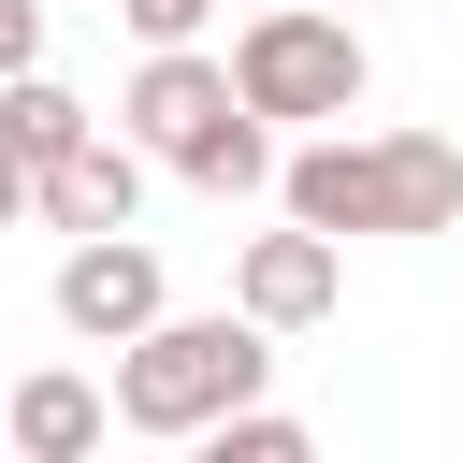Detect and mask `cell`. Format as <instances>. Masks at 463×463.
<instances>
[{"mask_svg": "<svg viewBox=\"0 0 463 463\" xmlns=\"http://www.w3.org/2000/svg\"><path fill=\"white\" fill-rule=\"evenodd\" d=\"M217 449H232V463H304V420H275V405L246 391V405L217 420Z\"/></svg>", "mask_w": 463, "mask_h": 463, "instance_id": "cell-10", "label": "cell"}, {"mask_svg": "<svg viewBox=\"0 0 463 463\" xmlns=\"http://www.w3.org/2000/svg\"><path fill=\"white\" fill-rule=\"evenodd\" d=\"M232 87H246V116L318 130V116H347V101H362V29H347V14H318V0H260V14H246V43H232Z\"/></svg>", "mask_w": 463, "mask_h": 463, "instance_id": "cell-4", "label": "cell"}, {"mask_svg": "<svg viewBox=\"0 0 463 463\" xmlns=\"http://www.w3.org/2000/svg\"><path fill=\"white\" fill-rule=\"evenodd\" d=\"M116 14H130V29H145V43H188V29H203V14H217V0H116Z\"/></svg>", "mask_w": 463, "mask_h": 463, "instance_id": "cell-12", "label": "cell"}, {"mask_svg": "<svg viewBox=\"0 0 463 463\" xmlns=\"http://www.w3.org/2000/svg\"><path fill=\"white\" fill-rule=\"evenodd\" d=\"M333 289H347V260H333V232H304V217H289V232H260V246H246V275H232V304H246L260 333H318V318H333Z\"/></svg>", "mask_w": 463, "mask_h": 463, "instance_id": "cell-7", "label": "cell"}, {"mask_svg": "<svg viewBox=\"0 0 463 463\" xmlns=\"http://www.w3.org/2000/svg\"><path fill=\"white\" fill-rule=\"evenodd\" d=\"M159 304H174V289H159V246H145V232H72V260H58V333L130 347Z\"/></svg>", "mask_w": 463, "mask_h": 463, "instance_id": "cell-5", "label": "cell"}, {"mask_svg": "<svg viewBox=\"0 0 463 463\" xmlns=\"http://www.w3.org/2000/svg\"><path fill=\"white\" fill-rule=\"evenodd\" d=\"M43 14H58V0H0V87H14L29 58H43Z\"/></svg>", "mask_w": 463, "mask_h": 463, "instance_id": "cell-11", "label": "cell"}, {"mask_svg": "<svg viewBox=\"0 0 463 463\" xmlns=\"http://www.w3.org/2000/svg\"><path fill=\"white\" fill-rule=\"evenodd\" d=\"M275 203L304 232H449L463 217V145L449 130H333L304 159H275Z\"/></svg>", "mask_w": 463, "mask_h": 463, "instance_id": "cell-1", "label": "cell"}, {"mask_svg": "<svg viewBox=\"0 0 463 463\" xmlns=\"http://www.w3.org/2000/svg\"><path fill=\"white\" fill-rule=\"evenodd\" d=\"M29 188H43V174H29V145H14V130H0V232H14V217H29Z\"/></svg>", "mask_w": 463, "mask_h": 463, "instance_id": "cell-13", "label": "cell"}, {"mask_svg": "<svg viewBox=\"0 0 463 463\" xmlns=\"http://www.w3.org/2000/svg\"><path fill=\"white\" fill-rule=\"evenodd\" d=\"M260 362H275V347H260L246 304H232V318H174V304H159V318L116 347V420H130V434H217V420L260 391Z\"/></svg>", "mask_w": 463, "mask_h": 463, "instance_id": "cell-3", "label": "cell"}, {"mask_svg": "<svg viewBox=\"0 0 463 463\" xmlns=\"http://www.w3.org/2000/svg\"><path fill=\"white\" fill-rule=\"evenodd\" d=\"M130 145L145 159H174L188 188H275V116H246V87H232V58H203V43H145V72H130Z\"/></svg>", "mask_w": 463, "mask_h": 463, "instance_id": "cell-2", "label": "cell"}, {"mask_svg": "<svg viewBox=\"0 0 463 463\" xmlns=\"http://www.w3.org/2000/svg\"><path fill=\"white\" fill-rule=\"evenodd\" d=\"M0 434H14L29 463H87V449L116 434V391H87V376H14V405H0Z\"/></svg>", "mask_w": 463, "mask_h": 463, "instance_id": "cell-8", "label": "cell"}, {"mask_svg": "<svg viewBox=\"0 0 463 463\" xmlns=\"http://www.w3.org/2000/svg\"><path fill=\"white\" fill-rule=\"evenodd\" d=\"M29 217H58V232H130V217H145V145H130V130L58 145L43 188H29Z\"/></svg>", "mask_w": 463, "mask_h": 463, "instance_id": "cell-6", "label": "cell"}, {"mask_svg": "<svg viewBox=\"0 0 463 463\" xmlns=\"http://www.w3.org/2000/svg\"><path fill=\"white\" fill-rule=\"evenodd\" d=\"M0 130H14V145H29V174H43V159H58V145H87L101 116H87V101H72V87H58L43 58H29V72L0 87Z\"/></svg>", "mask_w": 463, "mask_h": 463, "instance_id": "cell-9", "label": "cell"}]
</instances>
